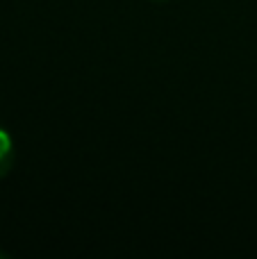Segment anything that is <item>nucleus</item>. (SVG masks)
Wrapping results in <instances>:
<instances>
[{
	"label": "nucleus",
	"mask_w": 257,
	"mask_h": 259,
	"mask_svg": "<svg viewBox=\"0 0 257 259\" xmlns=\"http://www.w3.org/2000/svg\"><path fill=\"white\" fill-rule=\"evenodd\" d=\"M155 3H162V0H155Z\"/></svg>",
	"instance_id": "nucleus-3"
},
{
	"label": "nucleus",
	"mask_w": 257,
	"mask_h": 259,
	"mask_svg": "<svg viewBox=\"0 0 257 259\" xmlns=\"http://www.w3.org/2000/svg\"><path fill=\"white\" fill-rule=\"evenodd\" d=\"M14 161H16V143L9 130L0 125V178L12 173Z\"/></svg>",
	"instance_id": "nucleus-1"
},
{
	"label": "nucleus",
	"mask_w": 257,
	"mask_h": 259,
	"mask_svg": "<svg viewBox=\"0 0 257 259\" xmlns=\"http://www.w3.org/2000/svg\"><path fill=\"white\" fill-rule=\"evenodd\" d=\"M5 257H7V252H0V259H5Z\"/></svg>",
	"instance_id": "nucleus-2"
}]
</instances>
